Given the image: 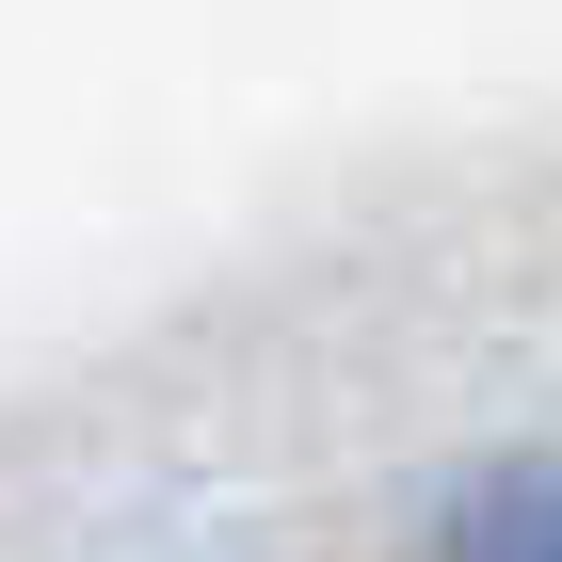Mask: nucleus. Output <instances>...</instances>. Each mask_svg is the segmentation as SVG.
Returning a JSON list of instances; mask_svg holds the SVG:
<instances>
[{"instance_id":"nucleus-1","label":"nucleus","mask_w":562,"mask_h":562,"mask_svg":"<svg viewBox=\"0 0 562 562\" xmlns=\"http://www.w3.org/2000/svg\"><path fill=\"white\" fill-rule=\"evenodd\" d=\"M450 562H562V467H498V482H467Z\"/></svg>"}]
</instances>
